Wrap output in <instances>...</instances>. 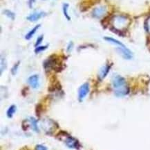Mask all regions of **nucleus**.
I'll return each mask as SVG.
<instances>
[{
    "instance_id": "f257e3e1",
    "label": "nucleus",
    "mask_w": 150,
    "mask_h": 150,
    "mask_svg": "<svg viewBox=\"0 0 150 150\" xmlns=\"http://www.w3.org/2000/svg\"><path fill=\"white\" fill-rule=\"evenodd\" d=\"M112 85L115 90V94L118 97H122L129 93V88L127 86L126 81L120 75H116L113 78Z\"/></svg>"
},
{
    "instance_id": "f03ea898",
    "label": "nucleus",
    "mask_w": 150,
    "mask_h": 150,
    "mask_svg": "<svg viewBox=\"0 0 150 150\" xmlns=\"http://www.w3.org/2000/svg\"><path fill=\"white\" fill-rule=\"evenodd\" d=\"M113 27L115 31H121L123 29H125L129 24V20L125 16H122V15H118V16L114 17L112 20Z\"/></svg>"
},
{
    "instance_id": "7ed1b4c3",
    "label": "nucleus",
    "mask_w": 150,
    "mask_h": 150,
    "mask_svg": "<svg viewBox=\"0 0 150 150\" xmlns=\"http://www.w3.org/2000/svg\"><path fill=\"white\" fill-rule=\"evenodd\" d=\"M44 67L47 71H49L51 69H54L55 72H60L62 70V67L61 64H59L57 62V59L55 56H51L47 60H46L44 63Z\"/></svg>"
},
{
    "instance_id": "20e7f679",
    "label": "nucleus",
    "mask_w": 150,
    "mask_h": 150,
    "mask_svg": "<svg viewBox=\"0 0 150 150\" xmlns=\"http://www.w3.org/2000/svg\"><path fill=\"white\" fill-rule=\"evenodd\" d=\"M89 92V85L88 83L82 84L79 88L78 90V99L80 101H82L84 99V97L87 95Z\"/></svg>"
},
{
    "instance_id": "39448f33",
    "label": "nucleus",
    "mask_w": 150,
    "mask_h": 150,
    "mask_svg": "<svg viewBox=\"0 0 150 150\" xmlns=\"http://www.w3.org/2000/svg\"><path fill=\"white\" fill-rule=\"evenodd\" d=\"M117 51L125 59H131L132 58V53L129 49L125 47H119L117 48Z\"/></svg>"
},
{
    "instance_id": "423d86ee",
    "label": "nucleus",
    "mask_w": 150,
    "mask_h": 150,
    "mask_svg": "<svg viewBox=\"0 0 150 150\" xmlns=\"http://www.w3.org/2000/svg\"><path fill=\"white\" fill-rule=\"evenodd\" d=\"M65 143L67 145V147L69 148H73V149H78L80 147V144H79L78 141L74 138L69 136L65 140Z\"/></svg>"
},
{
    "instance_id": "0eeeda50",
    "label": "nucleus",
    "mask_w": 150,
    "mask_h": 150,
    "mask_svg": "<svg viewBox=\"0 0 150 150\" xmlns=\"http://www.w3.org/2000/svg\"><path fill=\"white\" fill-rule=\"evenodd\" d=\"M28 83L34 89L38 88L39 87V76L38 74H34L30 76L28 79Z\"/></svg>"
},
{
    "instance_id": "6e6552de",
    "label": "nucleus",
    "mask_w": 150,
    "mask_h": 150,
    "mask_svg": "<svg viewBox=\"0 0 150 150\" xmlns=\"http://www.w3.org/2000/svg\"><path fill=\"white\" fill-rule=\"evenodd\" d=\"M106 13H107V9H106L105 6H99L94 9L93 12H92V15L95 18H99L103 16L104 15H105Z\"/></svg>"
},
{
    "instance_id": "1a4fd4ad",
    "label": "nucleus",
    "mask_w": 150,
    "mask_h": 150,
    "mask_svg": "<svg viewBox=\"0 0 150 150\" xmlns=\"http://www.w3.org/2000/svg\"><path fill=\"white\" fill-rule=\"evenodd\" d=\"M45 13L44 12H35L30 14L29 16L27 17L26 19H27L28 21H30V22H35V21L40 20V19L42 18V17L45 16Z\"/></svg>"
},
{
    "instance_id": "9d476101",
    "label": "nucleus",
    "mask_w": 150,
    "mask_h": 150,
    "mask_svg": "<svg viewBox=\"0 0 150 150\" xmlns=\"http://www.w3.org/2000/svg\"><path fill=\"white\" fill-rule=\"evenodd\" d=\"M110 68H111L110 65H106L100 69V72H99V74H98L100 79L102 80V79H103L105 78V76H107V74H108V72H109Z\"/></svg>"
},
{
    "instance_id": "9b49d317",
    "label": "nucleus",
    "mask_w": 150,
    "mask_h": 150,
    "mask_svg": "<svg viewBox=\"0 0 150 150\" xmlns=\"http://www.w3.org/2000/svg\"><path fill=\"white\" fill-rule=\"evenodd\" d=\"M40 27V24H38L37 26H35V27L32 30H30L29 32L27 34H26V36H25V38H26V40H30V38H31L33 36V35L35 34V32L37 31L38 29H39Z\"/></svg>"
},
{
    "instance_id": "f8f14e48",
    "label": "nucleus",
    "mask_w": 150,
    "mask_h": 150,
    "mask_svg": "<svg viewBox=\"0 0 150 150\" xmlns=\"http://www.w3.org/2000/svg\"><path fill=\"white\" fill-rule=\"evenodd\" d=\"M104 38H105V40H106V41L109 42V43H111L115 44V45H118L119 47H125V45H123L121 42L118 41V40L114 39V38H111V37H105Z\"/></svg>"
},
{
    "instance_id": "ddd939ff",
    "label": "nucleus",
    "mask_w": 150,
    "mask_h": 150,
    "mask_svg": "<svg viewBox=\"0 0 150 150\" xmlns=\"http://www.w3.org/2000/svg\"><path fill=\"white\" fill-rule=\"evenodd\" d=\"M15 111H16V106H15V105H11L7 111V113H6L7 116L9 118H13V115L15 114Z\"/></svg>"
},
{
    "instance_id": "4468645a",
    "label": "nucleus",
    "mask_w": 150,
    "mask_h": 150,
    "mask_svg": "<svg viewBox=\"0 0 150 150\" xmlns=\"http://www.w3.org/2000/svg\"><path fill=\"white\" fill-rule=\"evenodd\" d=\"M69 5L68 4L65 3L63 4V13H64L65 18H66L68 20H71V18L68 14V9H69Z\"/></svg>"
},
{
    "instance_id": "2eb2a0df",
    "label": "nucleus",
    "mask_w": 150,
    "mask_h": 150,
    "mask_svg": "<svg viewBox=\"0 0 150 150\" xmlns=\"http://www.w3.org/2000/svg\"><path fill=\"white\" fill-rule=\"evenodd\" d=\"M6 68V62L5 59L1 56V74H2L3 71L5 70Z\"/></svg>"
},
{
    "instance_id": "dca6fc26",
    "label": "nucleus",
    "mask_w": 150,
    "mask_h": 150,
    "mask_svg": "<svg viewBox=\"0 0 150 150\" xmlns=\"http://www.w3.org/2000/svg\"><path fill=\"white\" fill-rule=\"evenodd\" d=\"M3 13H4V14H5L6 15L7 17H8L9 18L12 19V20H14V19H15V14L13 12H11V11L5 10L3 12Z\"/></svg>"
},
{
    "instance_id": "f3484780",
    "label": "nucleus",
    "mask_w": 150,
    "mask_h": 150,
    "mask_svg": "<svg viewBox=\"0 0 150 150\" xmlns=\"http://www.w3.org/2000/svg\"><path fill=\"white\" fill-rule=\"evenodd\" d=\"M30 121H31V124L33 125V129L35 131L39 132V129H38V127L37 126V121L35 120L34 118L30 119Z\"/></svg>"
},
{
    "instance_id": "a211bd4d",
    "label": "nucleus",
    "mask_w": 150,
    "mask_h": 150,
    "mask_svg": "<svg viewBox=\"0 0 150 150\" xmlns=\"http://www.w3.org/2000/svg\"><path fill=\"white\" fill-rule=\"evenodd\" d=\"M48 47V45H45V46H40V47H38L36 48L35 49V53H40L42 51H45V50L47 49Z\"/></svg>"
},
{
    "instance_id": "6ab92c4d",
    "label": "nucleus",
    "mask_w": 150,
    "mask_h": 150,
    "mask_svg": "<svg viewBox=\"0 0 150 150\" xmlns=\"http://www.w3.org/2000/svg\"><path fill=\"white\" fill-rule=\"evenodd\" d=\"M19 65H20V61H18L16 64L14 65V66L13 67L12 70H11V72H12V74L14 75L16 74L17 71V69H18V67H19Z\"/></svg>"
},
{
    "instance_id": "aec40b11",
    "label": "nucleus",
    "mask_w": 150,
    "mask_h": 150,
    "mask_svg": "<svg viewBox=\"0 0 150 150\" xmlns=\"http://www.w3.org/2000/svg\"><path fill=\"white\" fill-rule=\"evenodd\" d=\"M36 115H38V117L40 115V113H41L42 111V106L41 104H38L36 106Z\"/></svg>"
},
{
    "instance_id": "412c9836",
    "label": "nucleus",
    "mask_w": 150,
    "mask_h": 150,
    "mask_svg": "<svg viewBox=\"0 0 150 150\" xmlns=\"http://www.w3.org/2000/svg\"><path fill=\"white\" fill-rule=\"evenodd\" d=\"M145 28H146V29H147V31L150 33V17L147 19V20H146Z\"/></svg>"
},
{
    "instance_id": "4be33fe9",
    "label": "nucleus",
    "mask_w": 150,
    "mask_h": 150,
    "mask_svg": "<svg viewBox=\"0 0 150 150\" xmlns=\"http://www.w3.org/2000/svg\"><path fill=\"white\" fill-rule=\"evenodd\" d=\"M35 149L36 150H47V147H45V146H43V145H38L36 146Z\"/></svg>"
},
{
    "instance_id": "5701e85b",
    "label": "nucleus",
    "mask_w": 150,
    "mask_h": 150,
    "mask_svg": "<svg viewBox=\"0 0 150 150\" xmlns=\"http://www.w3.org/2000/svg\"><path fill=\"white\" fill-rule=\"evenodd\" d=\"M73 47H74V43H73V42H71V43L69 44L68 47H67V51H68V52L71 51Z\"/></svg>"
},
{
    "instance_id": "b1692460",
    "label": "nucleus",
    "mask_w": 150,
    "mask_h": 150,
    "mask_svg": "<svg viewBox=\"0 0 150 150\" xmlns=\"http://www.w3.org/2000/svg\"><path fill=\"white\" fill-rule=\"evenodd\" d=\"M42 40H43V36H40L39 38H38L37 41H36V43H35V46H38L39 45L40 43H42Z\"/></svg>"
},
{
    "instance_id": "393cba45",
    "label": "nucleus",
    "mask_w": 150,
    "mask_h": 150,
    "mask_svg": "<svg viewBox=\"0 0 150 150\" xmlns=\"http://www.w3.org/2000/svg\"><path fill=\"white\" fill-rule=\"evenodd\" d=\"M35 1V0H29V6L30 7H32V4H33V2Z\"/></svg>"
}]
</instances>
